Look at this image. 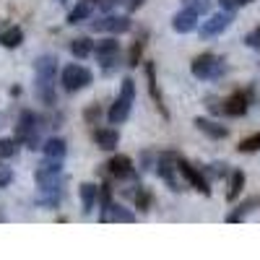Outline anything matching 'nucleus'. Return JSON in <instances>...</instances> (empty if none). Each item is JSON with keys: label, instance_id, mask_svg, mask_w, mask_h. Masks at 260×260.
<instances>
[{"label": "nucleus", "instance_id": "nucleus-35", "mask_svg": "<svg viewBox=\"0 0 260 260\" xmlns=\"http://www.w3.org/2000/svg\"><path fill=\"white\" fill-rule=\"evenodd\" d=\"M206 172L211 177H224L229 169H226V164H211V167H206Z\"/></svg>", "mask_w": 260, "mask_h": 260}, {"label": "nucleus", "instance_id": "nucleus-36", "mask_svg": "<svg viewBox=\"0 0 260 260\" xmlns=\"http://www.w3.org/2000/svg\"><path fill=\"white\" fill-rule=\"evenodd\" d=\"M11 180H13V172L8 167H0V187H8Z\"/></svg>", "mask_w": 260, "mask_h": 260}, {"label": "nucleus", "instance_id": "nucleus-26", "mask_svg": "<svg viewBox=\"0 0 260 260\" xmlns=\"http://www.w3.org/2000/svg\"><path fill=\"white\" fill-rule=\"evenodd\" d=\"M143 50H146V37H138L130 47V57H127V65L130 68H138L141 65V57H143Z\"/></svg>", "mask_w": 260, "mask_h": 260}, {"label": "nucleus", "instance_id": "nucleus-19", "mask_svg": "<svg viewBox=\"0 0 260 260\" xmlns=\"http://www.w3.org/2000/svg\"><path fill=\"white\" fill-rule=\"evenodd\" d=\"M257 208H260V195H252V198H247L245 203L237 206V211H232V213L226 216V221H229V224H237V221H242L250 211H257Z\"/></svg>", "mask_w": 260, "mask_h": 260}, {"label": "nucleus", "instance_id": "nucleus-21", "mask_svg": "<svg viewBox=\"0 0 260 260\" xmlns=\"http://www.w3.org/2000/svg\"><path fill=\"white\" fill-rule=\"evenodd\" d=\"M0 45H3V47H8V50H16V47H21V45H24V31H21L18 26H11V29H6L3 34H0Z\"/></svg>", "mask_w": 260, "mask_h": 260}, {"label": "nucleus", "instance_id": "nucleus-3", "mask_svg": "<svg viewBox=\"0 0 260 260\" xmlns=\"http://www.w3.org/2000/svg\"><path fill=\"white\" fill-rule=\"evenodd\" d=\"M18 143H26L29 148H37L39 146V117L31 112V110H24L21 112V122L16 127V136H13Z\"/></svg>", "mask_w": 260, "mask_h": 260}, {"label": "nucleus", "instance_id": "nucleus-34", "mask_svg": "<svg viewBox=\"0 0 260 260\" xmlns=\"http://www.w3.org/2000/svg\"><path fill=\"white\" fill-rule=\"evenodd\" d=\"M219 3H221V8H224V11H237L240 6L252 3V0H219Z\"/></svg>", "mask_w": 260, "mask_h": 260}, {"label": "nucleus", "instance_id": "nucleus-6", "mask_svg": "<svg viewBox=\"0 0 260 260\" xmlns=\"http://www.w3.org/2000/svg\"><path fill=\"white\" fill-rule=\"evenodd\" d=\"M177 172L180 175L198 190V192H203V195H211V185H208V180L203 177V169H198V167H192L187 159H177Z\"/></svg>", "mask_w": 260, "mask_h": 260}, {"label": "nucleus", "instance_id": "nucleus-5", "mask_svg": "<svg viewBox=\"0 0 260 260\" xmlns=\"http://www.w3.org/2000/svg\"><path fill=\"white\" fill-rule=\"evenodd\" d=\"M177 154L175 151H167V154H161L159 156V161H156V172H159V177L175 190V192H180V190H185L180 182H177V177H175V172H177Z\"/></svg>", "mask_w": 260, "mask_h": 260}, {"label": "nucleus", "instance_id": "nucleus-1", "mask_svg": "<svg viewBox=\"0 0 260 260\" xmlns=\"http://www.w3.org/2000/svg\"><path fill=\"white\" fill-rule=\"evenodd\" d=\"M190 71H192L195 78H201V81H213V78H221L224 76L226 65H224L221 57H216L211 52H203V55H198V57L192 60Z\"/></svg>", "mask_w": 260, "mask_h": 260}, {"label": "nucleus", "instance_id": "nucleus-29", "mask_svg": "<svg viewBox=\"0 0 260 260\" xmlns=\"http://www.w3.org/2000/svg\"><path fill=\"white\" fill-rule=\"evenodd\" d=\"M133 198H136V206H138L141 211H151V203H154V198H151V192H148V190L138 187Z\"/></svg>", "mask_w": 260, "mask_h": 260}, {"label": "nucleus", "instance_id": "nucleus-38", "mask_svg": "<svg viewBox=\"0 0 260 260\" xmlns=\"http://www.w3.org/2000/svg\"><path fill=\"white\" fill-rule=\"evenodd\" d=\"M143 3H146V0H127V8H130V11H138Z\"/></svg>", "mask_w": 260, "mask_h": 260}, {"label": "nucleus", "instance_id": "nucleus-37", "mask_svg": "<svg viewBox=\"0 0 260 260\" xmlns=\"http://www.w3.org/2000/svg\"><path fill=\"white\" fill-rule=\"evenodd\" d=\"M115 3H117V0H99V8H102V11H110Z\"/></svg>", "mask_w": 260, "mask_h": 260}, {"label": "nucleus", "instance_id": "nucleus-14", "mask_svg": "<svg viewBox=\"0 0 260 260\" xmlns=\"http://www.w3.org/2000/svg\"><path fill=\"white\" fill-rule=\"evenodd\" d=\"M143 68H146V78H148V94H151V99H154L156 110H159L164 117H169L167 107H164V102H161V94H159V86H156V68H154V62H146Z\"/></svg>", "mask_w": 260, "mask_h": 260}, {"label": "nucleus", "instance_id": "nucleus-7", "mask_svg": "<svg viewBox=\"0 0 260 260\" xmlns=\"http://www.w3.org/2000/svg\"><path fill=\"white\" fill-rule=\"evenodd\" d=\"M232 21H234V11L213 13L208 21H203V26H201V37H203V39H211V37H216V34H221L224 29H229Z\"/></svg>", "mask_w": 260, "mask_h": 260}, {"label": "nucleus", "instance_id": "nucleus-4", "mask_svg": "<svg viewBox=\"0 0 260 260\" xmlns=\"http://www.w3.org/2000/svg\"><path fill=\"white\" fill-rule=\"evenodd\" d=\"M60 161H62V159H50V156H47V161H42V164L37 167L34 180H37L39 190H42V187H55V185H57V180L62 177V164H60Z\"/></svg>", "mask_w": 260, "mask_h": 260}, {"label": "nucleus", "instance_id": "nucleus-13", "mask_svg": "<svg viewBox=\"0 0 260 260\" xmlns=\"http://www.w3.org/2000/svg\"><path fill=\"white\" fill-rule=\"evenodd\" d=\"M195 127H198L201 133H206L208 138H213V141H221V138L229 136V127L219 125L216 120H208V117H195Z\"/></svg>", "mask_w": 260, "mask_h": 260}, {"label": "nucleus", "instance_id": "nucleus-28", "mask_svg": "<svg viewBox=\"0 0 260 260\" xmlns=\"http://www.w3.org/2000/svg\"><path fill=\"white\" fill-rule=\"evenodd\" d=\"M237 151H240V154H252V151H260V133H255V136H250V138L240 141Z\"/></svg>", "mask_w": 260, "mask_h": 260}, {"label": "nucleus", "instance_id": "nucleus-2", "mask_svg": "<svg viewBox=\"0 0 260 260\" xmlns=\"http://www.w3.org/2000/svg\"><path fill=\"white\" fill-rule=\"evenodd\" d=\"M94 81V76H91V71L89 68H83V65H65L62 68V76H60V83H62V89L65 91H81V89H86Z\"/></svg>", "mask_w": 260, "mask_h": 260}, {"label": "nucleus", "instance_id": "nucleus-22", "mask_svg": "<svg viewBox=\"0 0 260 260\" xmlns=\"http://www.w3.org/2000/svg\"><path fill=\"white\" fill-rule=\"evenodd\" d=\"M242 187H245V172L234 169V172H232V177H229V190H226V201L232 203V201H237V198H240Z\"/></svg>", "mask_w": 260, "mask_h": 260}, {"label": "nucleus", "instance_id": "nucleus-24", "mask_svg": "<svg viewBox=\"0 0 260 260\" xmlns=\"http://www.w3.org/2000/svg\"><path fill=\"white\" fill-rule=\"evenodd\" d=\"M71 52H73L76 57H89V55L94 52V42H91L89 37H78V39L71 42Z\"/></svg>", "mask_w": 260, "mask_h": 260}, {"label": "nucleus", "instance_id": "nucleus-17", "mask_svg": "<svg viewBox=\"0 0 260 260\" xmlns=\"http://www.w3.org/2000/svg\"><path fill=\"white\" fill-rule=\"evenodd\" d=\"M78 195H81V203H83V213H91L96 201H99V187L94 182H83V185H78Z\"/></svg>", "mask_w": 260, "mask_h": 260}, {"label": "nucleus", "instance_id": "nucleus-15", "mask_svg": "<svg viewBox=\"0 0 260 260\" xmlns=\"http://www.w3.org/2000/svg\"><path fill=\"white\" fill-rule=\"evenodd\" d=\"M34 73L39 78H57V57L55 55H42L34 60Z\"/></svg>", "mask_w": 260, "mask_h": 260}, {"label": "nucleus", "instance_id": "nucleus-9", "mask_svg": "<svg viewBox=\"0 0 260 260\" xmlns=\"http://www.w3.org/2000/svg\"><path fill=\"white\" fill-rule=\"evenodd\" d=\"M247 110H250V96L245 91L229 94L224 99V107H221V112L229 115V117H242V115H247Z\"/></svg>", "mask_w": 260, "mask_h": 260}, {"label": "nucleus", "instance_id": "nucleus-33", "mask_svg": "<svg viewBox=\"0 0 260 260\" xmlns=\"http://www.w3.org/2000/svg\"><path fill=\"white\" fill-rule=\"evenodd\" d=\"M245 45H247V47H252V50H260V26L245 37Z\"/></svg>", "mask_w": 260, "mask_h": 260}, {"label": "nucleus", "instance_id": "nucleus-27", "mask_svg": "<svg viewBox=\"0 0 260 260\" xmlns=\"http://www.w3.org/2000/svg\"><path fill=\"white\" fill-rule=\"evenodd\" d=\"M18 151V141L16 138H0V159H11Z\"/></svg>", "mask_w": 260, "mask_h": 260}, {"label": "nucleus", "instance_id": "nucleus-8", "mask_svg": "<svg viewBox=\"0 0 260 260\" xmlns=\"http://www.w3.org/2000/svg\"><path fill=\"white\" fill-rule=\"evenodd\" d=\"M94 55H96V60L104 65V68L110 71V68H112V62H115V60H117V55H120V45H117V39L107 37V39L94 42Z\"/></svg>", "mask_w": 260, "mask_h": 260}, {"label": "nucleus", "instance_id": "nucleus-31", "mask_svg": "<svg viewBox=\"0 0 260 260\" xmlns=\"http://www.w3.org/2000/svg\"><path fill=\"white\" fill-rule=\"evenodd\" d=\"M120 96H125L127 102H133V99H136V81H133V78H125V81H122V91H120Z\"/></svg>", "mask_w": 260, "mask_h": 260}, {"label": "nucleus", "instance_id": "nucleus-30", "mask_svg": "<svg viewBox=\"0 0 260 260\" xmlns=\"http://www.w3.org/2000/svg\"><path fill=\"white\" fill-rule=\"evenodd\" d=\"M182 8H190V11H195V13H208V8H211V0H182Z\"/></svg>", "mask_w": 260, "mask_h": 260}, {"label": "nucleus", "instance_id": "nucleus-18", "mask_svg": "<svg viewBox=\"0 0 260 260\" xmlns=\"http://www.w3.org/2000/svg\"><path fill=\"white\" fill-rule=\"evenodd\" d=\"M34 91H37V96L45 102L47 107H52V104H55V78H39V76H37Z\"/></svg>", "mask_w": 260, "mask_h": 260}, {"label": "nucleus", "instance_id": "nucleus-23", "mask_svg": "<svg viewBox=\"0 0 260 260\" xmlns=\"http://www.w3.org/2000/svg\"><path fill=\"white\" fill-rule=\"evenodd\" d=\"M42 151H45V156H50V159H62L65 154H68V143H65L62 138H50L45 146H42Z\"/></svg>", "mask_w": 260, "mask_h": 260}, {"label": "nucleus", "instance_id": "nucleus-10", "mask_svg": "<svg viewBox=\"0 0 260 260\" xmlns=\"http://www.w3.org/2000/svg\"><path fill=\"white\" fill-rule=\"evenodd\" d=\"M94 31H110V34H125L130 29V18L127 16H107V18H99L91 24Z\"/></svg>", "mask_w": 260, "mask_h": 260}, {"label": "nucleus", "instance_id": "nucleus-32", "mask_svg": "<svg viewBox=\"0 0 260 260\" xmlns=\"http://www.w3.org/2000/svg\"><path fill=\"white\" fill-rule=\"evenodd\" d=\"M102 117V110H99V104H89V107H86V110H83V120L86 122H96Z\"/></svg>", "mask_w": 260, "mask_h": 260}, {"label": "nucleus", "instance_id": "nucleus-12", "mask_svg": "<svg viewBox=\"0 0 260 260\" xmlns=\"http://www.w3.org/2000/svg\"><path fill=\"white\" fill-rule=\"evenodd\" d=\"M172 29H175L177 34H190L198 29V13L190 11V8H182L180 13H175V18H172Z\"/></svg>", "mask_w": 260, "mask_h": 260}, {"label": "nucleus", "instance_id": "nucleus-25", "mask_svg": "<svg viewBox=\"0 0 260 260\" xmlns=\"http://www.w3.org/2000/svg\"><path fill=\"white\" fill-rule=\"evenodd\" d=\"M91 16V0H81V3L68 13V24H81V21H86Z\"/></svg>", "mask_w": 260, "mask_h": 260}, {"label": "nucleus", "instance_id": "nucleus-20", "mask_svg": "<svg viewBox=\"0 0 260 260\" xmlns=\"http://www.w3.org/2000/svg\"><path fill=\"white\" fill-rule=\"evenodd\" d=\"M130 107H133V102H127L125 96H120L115 104H112V110H110V122L112 125H120V122H125L127 120V115H130Z\"/></svg>", "mask_w": 260, "mask_h": 260}, {"label": "nucleus", "instance_id": "nucleus-16", "mask_svg": "<svg viewBox=\"0 0 260 260\" xmlns=\"http://www.w3.org/2000/svg\"><path fill=\"white\" fill-rule=\"evenodd\" d=\"M94 143L102 151H112L120 143V133L115 127H99V130H94Z\"/></svg>", "mask_w": 260, "mask_h": 260}, {"label": "nucleus", "instance_id": "nucleus-11", "mask_svg": "<svg viewBox=\"0 0 260 260\" xmlns=\"http://www.w3.org/2000/svg\"><path fill=\"white\" fill-rule=\"evenodd\" d=\"M107 167H110L112 177H120V180H133L136 177V167H133V161H130V156H125V154L112 156Z\"/></svg>", "mask_w": 260, "mask_h": 260}]
</instances>
